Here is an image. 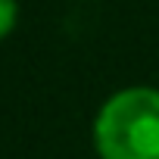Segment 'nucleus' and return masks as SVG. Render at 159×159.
Returning <instances> with one entry per match:
<instances>
[{"instance_id":"1","label":"nucleus","mask_w":159,"mask_h":159,"mask_svg":"<svg viewBox=\"0 0 159 159\" xmlns=\"http://www.w3.org/2000/svg\"><path fill=\"white\" fill-rule=\"evenodd\" d=\"M100 159H159V91L122 88L94 119Z\"/></svg>"},{"instance_id":"2","label":"nucleus","mask_w":159,"mask_h":159,"mask_svg":"<svg viewBox=\"0 0 159 159\" xmlns=\"http://www.w3.org/2000/svg\"><path fill=\"white\" fill-rule=\"evenodd\" d=\"M19 22V3L16 0H0V41H7Z\"/></svg>"}]
</instances>
